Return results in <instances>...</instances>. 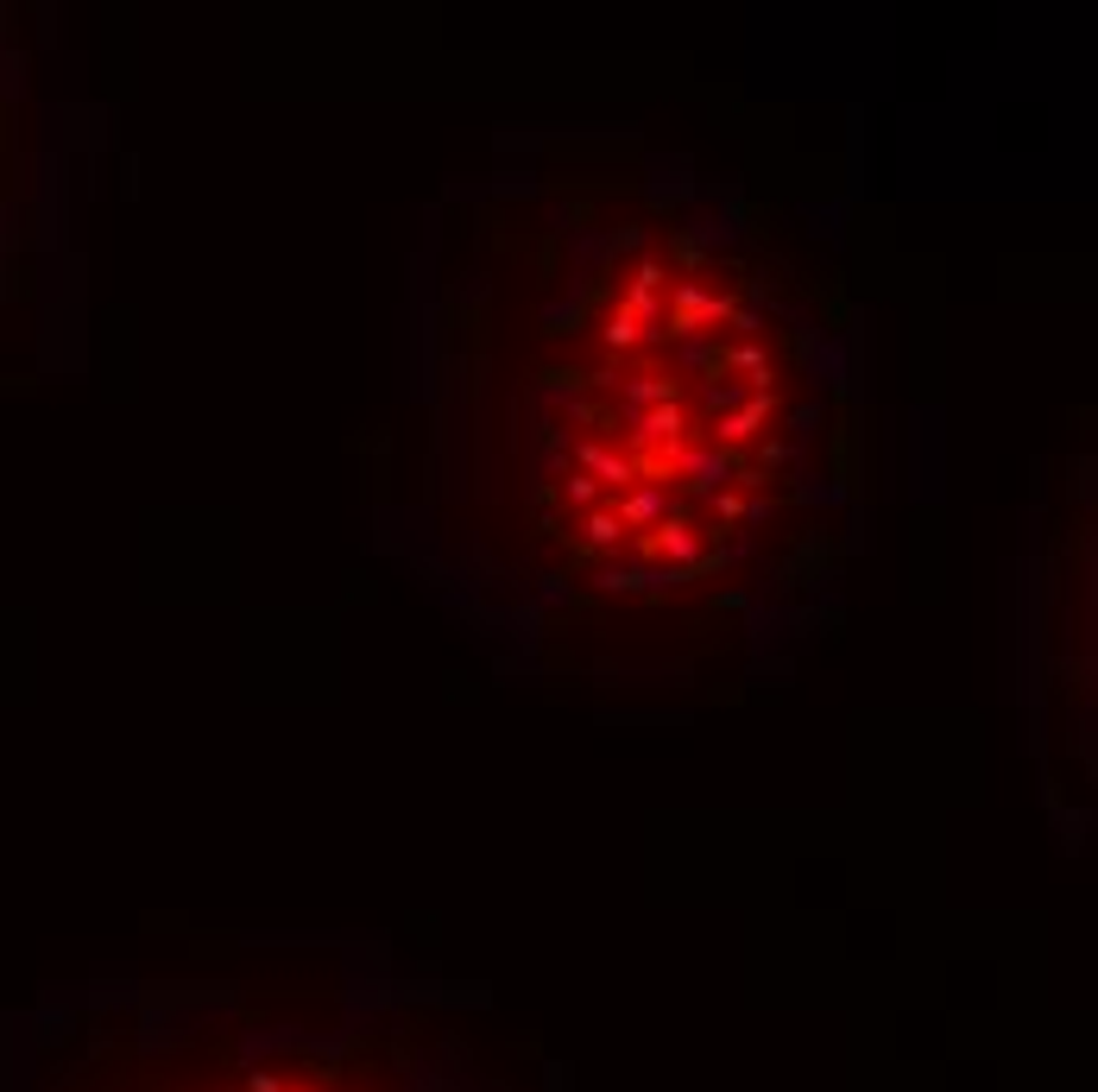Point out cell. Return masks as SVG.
Returning a JSON list of instances; mask_svg holds the SVG:
<instances>
[{"instance_id":"1","label":"cell","mask_w":1098,"mask_h":1092,"mask_svg":"<svg viewBox=\"0 0 1098 1092\" xmlns=\"http://www.w3.org/2000/svg\"><path fill=\"white\" fill-rule=\"evenodd\" d=\"M631 549H638V556H670V568H688V575H694V562L707 556V537H701L694 525H683V518H663L657 531H644Z\"/></svg>"},{"instance_id":"2","label":"cell","mask_w":1098,"mask_h":1092,"mask_svg":"<svg viewBox=\"0 0 1098 1092\" xmlns=\"http://www.w3.org/2000/svg\"><path fill=\"white\" fill-rule=\"evenodd\" d=\"M676 474L694 486V493H720L726 480H739V462L733 455H720V449H676Z\"/></svg>"},{"instance_id":"3","label":"cell","mask_w":1098,"mask_h":1092,"mask_svg":"<svg viewBox=\"0 0 1098 1092\" xmlns=\"http://www.w3.org/2000/svg\"><path fill=\"white\" fill-rule=\"evenodd\" d=\"M625 423H631V436L638 442H663V449H676L688 430L683 405H650V410H625Z\"/></svg>"},{"instance_id":"4","label":"cell","mask_w":1098,"mask_h":1092,"mask_svg":"<svg viewBox=\"0 0 1098 1092\" xmlns=\"http://www.w3.org/2000/svg\"><path fill=\"white\" fill-rule=\"evenodd\" d=\"M770 417H777V399H770V392H752L733 417H720V423H713V436H720V442H746V436H757Z\"/></svg>"},{"instance_id":"5","label":"cell","mask_w":1098,"mask_h":1092,"mask_svg":"<svg viewBox=\"0 0 1098 1092\" xmlns=\"http://www.w3.org/2000/svg\"><path fill=\"white\" fill-rule=\"evenodd\" d=\"M625 531H638V525H663L670 518V499H663V486H638V493H625L613 512Z\"/></svg>"},{"instance_id":"6","label":"cell","mask_w":1098,"mask_h":1092,"mask_svg":"<svg viewBox=\"0 0 1098 1092\" xmlns=\"http://www.w3.org/2000/svg\"><path fill=\"white\" fill-rule=\"evenodd\" d=\"M575 455H581V468H587V480H613L618 493H625V486H631V480H638V468H631V462H625V455H613V449H607V442H581V449H575Z\"/></svg>"},{"instance_id":"7","label":"cell","mask_w":1098,"mask_h":1092,"mask_svg":"<svg viewBox=\"0 0 1098 1092\" xmlns=\"http://www.w3.org/2000/svg\"><path fill=\"white\" fill-rule=\"evenodd\" d=\"M650 405H676V379H663V373L625 379V410H650Z\"/></svg>"},{"instance_id":"8","label":"cell","mask_w":1098,"mask_h":1092,"mask_svg":"<svg viewBox=\"0 0 1098 1092\" xmlns=\"http://www.w3.org/2000/svg\"><path fill=\"white\" fill-rule=\"evenodd\" d=\"M600 342H607V354H631V347L644 342V323H638L631 310H613V316L600 323Z\"/></svg>"},{"instance_id":"9","label":"cell","mask_w":1098,"mask_h":1092,"mask_svg":"<svg viewBox=\"0 0 1098 1092\" xmlns=\"http://www.w3.org/2000/svg\"><path fill=\"white\" fill-rule=\"evenodd\" d=\"M581 531H587V549H618V544H625V525H618L613 512H600V505L587 512V525H581Z\"/></svg>"},{"instance_id":"10","label":"cell","mask_w":1098,"mask_h":1092,"mask_svg":"<svg viewBox=\"0 0 1098 1092\" xmlns=\"http://www.w3.org/2000/svg\"><path fill=\"white\" fill-rule=\"evenodd\" d=\"M600 588L607 594H638L644 588V568H600Z\"/></svg>"},{"instance_id":"11","label":"cell","mask_w":1098,"mask_h":1092,"mask_svg":"<svg viewBox=\"0 0 1098 1092\" xmlns=\"http://www.w3.org/2000/svg\"><path fill=\"white\" fill-rule=\"evenodd\" d=\"M562 499H568V505H600V486H594L587 474H568L562 480Z\"/></svg>"},{"instance_id":"12","label":"cell","mask_w":1098,"mask_h":1092,"mask_svg":"<svg viewBox=\"0 0 1098 1092\" xmlns=\"http://www.w3.org/2000/svg\"><path fill=\"white\" fill-rule=\"evenodd\" d=\"M739 399H752V392H746V386H707V410H713V417H720V410H733Z\"/></svg>"},{"instance_id":"13","label":"cell","mask_w":1098,"mask_h":1092,"mask_svg":"<svg viewBox=\"0 0 1098 1092\" xmlns=\"http://www.w3.org/2000/svg\"><path fill=\"white\" fill-rule=\"evenodd\" d=\"M284 1087H291V1080L272 1074V1067H253V1074H247V1092H284Z\"/></svg>"},{"instance_id":"14","label":"cell","mask_w":1098,"mask_h":1092,"mask_svg":"<svg viewBox=\"0 0 1098 1092\" xmlns=\"http://www.w3.org/2000/svg\"><path fill=\"white\" fill-rule=\"evenodd\" d=\"M713 512L733 525V518H746V499H739V493H713Z\"/></svg>"},{"instance_id":"15","label":"cell","mask_w":1098,"mask_h":1092,"mask_svg":"<svg viewBox=\"0 0 1098 1092\" xmlns=\"http://www.w3.org/2000/svg\"><path fill=\"white\" fill-rule=\"evenodd\" d=\"M284 1092H310V1087H284Z\"/></svg>"}]
</instances>
